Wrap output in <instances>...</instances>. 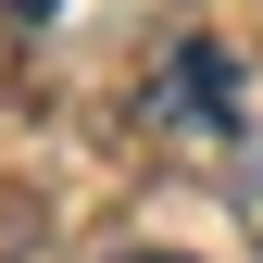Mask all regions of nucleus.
<instances>
[{
  "instance_id": "obj_3",
  "label": "nucleus",
  "mask_w": 263,
  "mask_h": 263,
  "mask_svg": "<svg viewBox=\"0 0 263 263\" xmlns=\"http://www.w3.org/2000/svg\"><path fill=\"white\" fill-rule=\"evenodd\" d=\"M113 263H188V251H113Z\"/></svg>"
},
{
  "instance_id": "obj_2",
  "label": "nucleus",
  "mask_w": 263,
  "mask_h": 263,
  "mask_svg": "<svg viewBox=\"0 0 263 263\" xmlns=\"http://www.w3.org/2000/svg\"><path fill=\"white\" fill-rule=\"evenodd\" d=\"M238 226L263 238V113H251V138H238Z\"/></svg>"
},
{
  "instance_id": "obj_1",
  "label": "nucleus",
  "mask_w": 263,
  "mask_h": 263,
  "mask_svg": "<svg viewBox=\"0 0 263 263\" xmlns=\"http://www.w3.org/2000/svg\"><path fill=\"white\" fill-rule=\"evenodd\" d=\"M151 113L176 125V138H251V88H238V63H226L213 38H176V50H163Z\"/></svg>"
}]
</instances>
